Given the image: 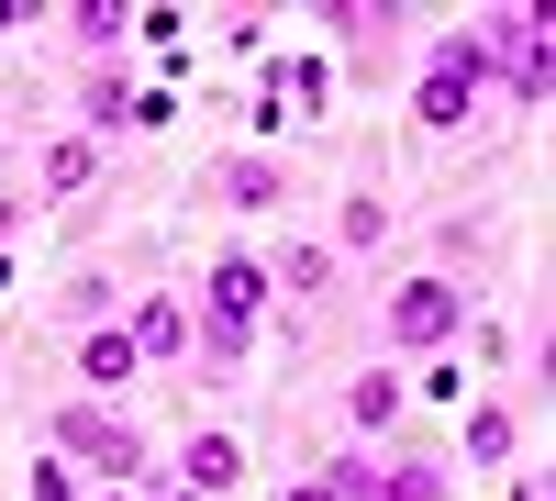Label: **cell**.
<instances>
[{"label":"cell","mask_w":556,"mask_h":501,"mask_svg":"<svg viewBox=\"0 0 556 501\" xmlns=\"http://www.w3.org/2000/svg\"><path fill=\"white\" fill-rule=\"evenodd\" d=\"M479 101H490V45H479V23H468V34H445L434 57H424V78H412V123H424V134H456Z\"/></svg>","instance_id":"obj_1"},{"label":"cell","mask_w":556,"mask_h":501,"mask_svg":"<svg viewBox=\"0 0 556 501\" xmlns=\"http://www.w3.org/2000/svg\"><path fill=\"white\" fill-rule=\"evenodd\" d=\"M45 446H56V458H78L89 479H112V490H134L156 458H146V435H134L123 413H101V401H67L56 424H45Z\"/></svg>","instance_id":"obj_2"},{"label":"cell","mask_w":556,"mask_h":501,"mask_svg":"<svg viewBox=\"0 0 556 501\" xmlns=\"http://www.w3.org/2000/svg\"><path fill=\"white\" fill-rule=\"evenodd\" d=\"M456 324H468V290H456V279H401V290L379 301V335L412 346V356H434Z\"/></svg>","instance_id":"obj_3"},{"label":"cell","mask_w":556,"mask_h":501,"mask_svg":"<svg viewBox=\"0 0 556 501\" xmlns=\"http://www.w3.org/2000/svg\"><path fill=\"white\" fill-rule=\"evenodd\" d=\"M167 123V89H134L123 67H89L78 78V134L89 146H112V134H156Z\"/></svg>","instance_id":"obj_4"},{"label":"cell","mask_w":556,"mask_h":501,"mask_svg":"<svg viewBox=\"0 0 556 501\" xmlns=\"http://www.w3.org/2000/svg\"><path fill=\"white\" fill-rule=\"evenodd\" d=\"M123 346H134V368H178V356H190V301H178V290H146V301H134V324H123Z\"/></svg>","instance_id":"obj_5"},{"label":"cell","mask_w":556,"mask_h":501,"mask_svg":"<svg viewBox=\"0 0 556 501\" xmlns=\"http://www.w3.org/2000/svg\"><path fill=\"white\" fill-rule=\"evenodd\" d=\"M235 479H245V435L201 424L190 446H178V490H190V501H235Z\"/></svg>","instance_id":"obj_6"},{"label":"cell","mask_w":556,"mask_h":501,"mask_svg":"<svg viewBox=\"0 0 556 501\" xmlns=\"http://www.w3.org/2000/svg\"><path fill=\"white\" fill-rule=\"evenodd\" d=\"M201 312H212V324H245V335H256V312H267V256H212Z\"/></svg>","instance_id":"obj_7"},{"label":"cell","mask_w":556,"mask_h":501,"mask_svg":"<svg viewBox=\"0 0 556 501\" xmlns=\"http://www.w3.org/2000/svg\"><path fill=\"white\" fill-rule=\"evenodd\" d=\"M134 379H146V368H134L123 324H89V335H78V390H89V401H101V413H112V401H123Z\"/></svg>","instance_id":"obj_8"},{"label":"cell","mask_w":556,"mask_h":501,"mask_svg":"<svg viewBox=\"0 0 556 501\" xmlns=\"http://www.w3.org/2000/svg\"><path fill=\"white\" fill-rule=\"evenodd\" d=\"M278 190H290V167H278V156H212V201H235V212H267Z\"/></svg>","instance_id":"obj_9"},{"label":"cell","mask_w":556,"mask_h":501,"mask_svg":"<svg viewBox=\"0 0 556 501\" xmlns=\"http://www.w3.org/2000/svg\"><path fill=\"white\" fill-rule=\"evenodd\" d=\"M401 401H412L401 368H356V379H345V424H356V435H390V424H401Z\"/></svg>","instance_id":"obj_10"},{"label":"cell","mask_w":556,"mask_h":501,"mask_svg":"<svg viewBox=\"0 0 556 501\" xmlns=\"http://www.w3.org/2000/svg\"><path fill=\"white\" fill-rule=\"evenodd\" d=\"M356 501H445V468H434V458H390V468L367 458V490H356Z\"/></svg>","instance_id":"obj_11"},{"label":"cell","mask_w":556,"mask_h":501,"mask_svg":"<svg viewBox=\"0 0 556 501\" xmlns=\"http://www.w3.org/2000/svg\"><path fill=\"white\" fill-rule=\"evenodd\" d=\"M89 178H101V146L89 134H45V201H78Z\"/></svg>","instance_id":"obj_12"},{"label":"cell","mask_w":556,"mask_h":501,"mask_svg":"<svg viewBox=\"0 0 556 501\" xmlns=\"http://www.w3.org/2000/svg\"><path fill=\"white\" fill-rule=\"evenodd\" d=\"M267 290H290V301H323V290H334V246H290V256L267 267Z\"/></svg>","instance_id":"obj_13"},{"label":"cell","mask_w":556,"mask_h":501,"mask_svg":"<svg viewBox=\"0 0 556 501\" xmlns=\"http://www.w3.org/2000/svg\"><path fill=\"white\" fill-rule=\"evenodd\" d=\"M78 45H89V57H123V34H134V12H123V0H78V23H67Z\"/></svg>","instance_id":"obj_14"},{"label":"cell","mask_w":556,"mask_h":501,"mask_svg":"<svg viewBox=\"0 0 556 501\" xmlns=\"http://www.w3.org/2000/svg\"><path fill=\"white\" fill-rule=\"evenodd\" d=\"M323 101H334V67H323V57H290V67H278V112H323Z\"/></svg>","instance_id":"obj_15"},{"label":"cell","mask_w":556,"mask_h":501,"mask_svg":"<svg viewBox=\"0 0 556 501\" xmlns=\"http://www.w3.org/2000/svg\"><path fill=\"white\" fill-rule=\"evenodd\" d=\"M468 458H479V468L513 458V413H501V401H468Z\"/></svg>","instance_id":"obj_16"},{"label":"cell","mask_w":556,"mask_h":501,"mask_svg":"<svg viewBox=\"0 0 556 501\" xmlns=\"http://www.w3.org/2000/svg\"><path fill=\"white\" fill-rule=\"evenodd\" d=\"M379 235H390V201H379V190H356V201L334 212V256H345V246H379Z\"/></svg>","instance_id":"obj_17"},{"label":"cell","mask_w":556,"mask_h":501,"mask_svg":"<svg viewBox=\"0 0 556 501\" xmlns=\"http://www.w3.org/2000/svg\"><path fill=\"white\" fill-rule=\"evenodd\" d=\"M67 312H78V335L112 324V279H101V267H89V279H67Z\"/></svg>","instance_id":"obj_18"},{"label":"cell","mask_w":556,"mask_h":501,"mask_svg":"<svg viewBox=\"0 0 556 501\" xmlns=\"http://www.w3.org/2000/svg\"><path fill=\"white\" fill-rule=\"evenodd\" d=\"M34 501H78V479H67V458H34Z\"/></svg>","instance_id":"obj_19"},{"label":"cell","mask_w":556,"mask_h":501,"mask_svg":"<svg viewBox=\"0 0 556 501\" xmlns=\"http://www.w3.org/2000/svg\"><path fill=\"white\" fill-rule=\"evenodd\" d=\"M278 501H334V490H323V479H312V468H301V479H290V490H278Z\"/></svg>","instance_id":"obj_20"},{"label":"cell","mask_w":556,"mask_h":501,"mask_svg":"<svg viewBox=\"0 0 556 501\" xmlns=\"http://www.w3.org/2000/svg\"><path fill=\"white\" fill-rule=\"evenodd\" d=\"M0 235H12V201H0Z\"/></svg>","instance_id":"obj_21"},{"label":"cell","mask_w":556,"mask_h":501,"mask_svg":"<svg viewBox=\"0 0 556 501\" xmlns=\"http://www.w3.org/2000/svg\"><path fill=\"white\" fill-rule=\"evenodd\" d=\"M167 501H190V490H167Z\"/></svg>","instance_id":"obj_22"},{"label":"cell","mask_w":556,"mask_h":501,"mask_svg":"<svg viewBox=\"0 0 556 501\" xmlns=\"http://www.w3.org/2000/svg\"><path fill=\"white\" fill-rule=\"evenodd\" d=\"M101 501H123V490H101Z\"/></svg>","instance_id":"obj_23"},{"label":"cell","mask_w":556,"mask_h":501,"mask_svg":"<svg viewBox=\"0 0 556 501\" xmlns=\"http://www.w3.org/2000/svg\"><path fill=\"white\" fill-rule=\"evenodd\" d=\"M513 501H534V490H513Z\"/></svg>","instance_id":"obj_24"}]
</instances>
